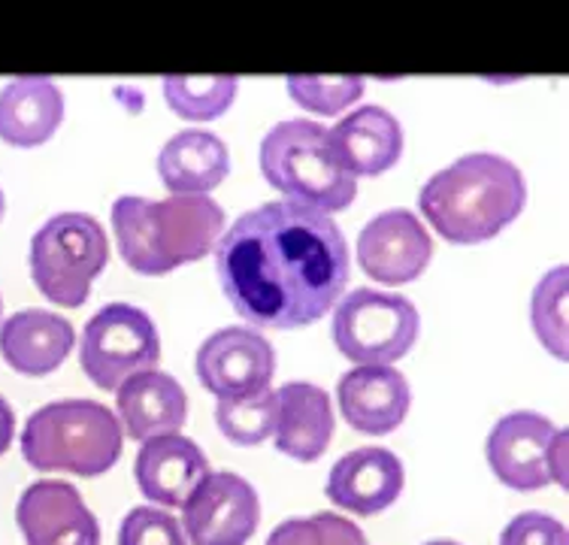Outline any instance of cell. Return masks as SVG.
I'll list each match as a JSON object with an SVG mask.
<instances>
[{
	"instance_id": "cell-15",
	"label": "cell",
	"mask_w": 569,
	"mask_h": 545,
	"mask_svg": "<svg viewBox=\"0 0 569 545\" xmlns=\"http://www.w3.org/2000/svg\"><path fill=\"white\" fill-rule=\"evenodd\" d=\"M403 460L391 448L363 446L342 455L328 476V497L355 515H376L397 503L403 490Z\"/></svg>"
},
{
	"instance_id": "cell-10",
	"label": "cell",
	"mask_w": 569,
	"mask_h": 545,
	"mask_svg": "<svg viewBox=\"0 0 569 545\" xmlns=\"http://www.w3.org/2000/svg\"><path fill=\"white\" fill-rule=\"evenodd\" d=\"M198 376L216 397H242L270 388L276 373V349L254 327H221L198 349Z\"/></svg>"
},
{
	"instance_id": "cell-25",
	"label": "cell",
	"mask_w": 569,
	"mask_h": 545,
	"mask_svg": "<svg viewBox=\"0 0 569 545\" xmlns=\"http://www.w3.org/2000/svg\"><path fill=\"white\" fill-rule=\"evenodd\" d=\"M567 285L569 272L563 264L551 267L533 288L530 300V321L537 330L539 343L558 360H567L569 334H567Z\"/></svg>"
},
{
	"instance_id": "cell-22",
	"label": "cell",
	"mask_w": 569,
	"mask_h": 545,
	"mask_svg": "<svg viewBox=\"0 0 569 545\" xmlns=\"http://www.w3.org/2000/svg\"><path fill=\"white\" fill-rule=\"evenodd\" d=\"M230 170L228 146L219 133L188 128L173 133L158 152V176L170 195H209Z\"/></svg>"
},
{
	"instance_id": "cell-7",
	"label": "cell",
	"mask_w": 569,
	"mask_h": 545,
	"mask_svg": "<svg viewBox=\"0 0 569 545\" xmlns=\"http://www.w3.org/2000/svg\"><path fill=\"white\" fill-rule=\"evenodd\" d=\"M412 300L379 288H355L333 306V343L355 364H395L416 346Z\"/></svg>"
},
{
	"instance_id": "cell-17",
	"label": "cell",
	"mask_w": 569,
	"mask_h": 545,
	"mask_svg": "<svg viewBox=\"0 0 569 545\" xmlns=\"http://www.w3.org/2000/svg\"><path fill=\"white\" fill-rule=\"evenodd\" d=\"M328 140L337 161L342 164V170H349L355 179L385 174L403 155L400 121L376 103L342 116L333 128H328Z\"/></svg>"
},
{
	"instance_id": "cell-28",
	"label": "cell",
	"mask_w": 569,
	"mask_h": 545,
	"mask_svg": "<svg viewBox=\"0 0 569 545\" xmlns=\"http://www.w3.org/2000/svg\"><path fill=\"white\" fill-rule=\"evenodd\" d=\"M119 545H188L182 524L158 506H137L121 518Z\"/></svg>"
},
{
	"instance_id": "cell-11",
	"label": "cell",
	"mask_w": 569,
	"mask_h": 545,
	"mask_svg": "<svg viewBox=\"0 0 569 545\" xmlns=\"http://www.w3.org/2000/svg\"><path fill=\"white\" fill-rule=\"evenodd\" d=\"M433 258V240L409 209H385L358 234V261L372 283L406 285Z\"/></svg>"
},
{
	"instance_id": "cell-12",
	"label": "cell",
	"mask_w": 569,
	"mask_h": 545,
	"mask_svg": "<svg viewBox=\"0 0 569 545\" xmlns=\"http://www.w3.org/2000/svg\"><path fill=\"white\" fill-rule=\"evenodd\" d=\"M16 522L28 545H100L98 518L70 482L28 485L16 506Z\"/></svg>"
},
{
	"instance_id": "cell-20",
	"label": "cell",
	"mask_w": 569,
	"mask_h": 545,
	"mask_svg": "<svg viewBox=\"0 0 569 545\" xmlns=\"http://www.w3.org/2000/svg\"><path fill=\"white\" fill-rule=\"evenodd\" d=\"M276 448L295 460H318L333 439V406L312 382H284L276 392Z\"/></svg>"
},
{
	"instance_id": "cell-30",
	"label": "cell",
	"mask_w": 569,
	"mask_h": 545,
	"mask_svg": "<svg viewBox=\"0 0 569 545\" xmlns=\"http://www.w3.org/2000/svg\"><path fill=\"white\" fill-rule=\"evenodd\" d=\"M567 455H569L567 430H558V434L551 436V443H548L546 467H548V479L555 482V485H560V488H567V485H569Z\"/></svg>"
},
{
	"instance_id": "cell-13",
	"label": "cell",
	"mask_w": 569,
	"mask_h": 545,
	"mask_svg": "<svg viewBox=\"0 0 569 545\" xmlns=\"http://www.w3.org/2000/svg\"><path fill=\"white\" fill-rule=\"evenodd\" d=\"M558 434L551 418L533 409L506 413L488 434L485 455L493 476L515 490H539L548 482V443Z\"/></svg>"
},
{
	"instance_id": "cell-1",
	"label": "cell",
	"mask_w": 569,
	"mask_h": 545,
	"mask_svg": "<svg viewBox=\"0 0 569 545\" xmlns=\"http://www.w3.org/2000/svg\"><path fill=\"white\" fill-rule=\"evenodd\" d=\"M221 291L258 327L312 325L337 306L351 276L340 225L295 200L242 212L219 237Z\"/></svg>"
},
{
	"instance_id": "cell-6",
	"label": "cell",
	"mask_w": 569,
	"mask_h": 545,
	"mask_svg": "<svg viewBox=\"0 0 569 545\" xmlns=\"http://www.w3.org/2000/svg\"><path fill=\"white\" fill-rule=\"evenodd\" d=\"M110 261V240L88 212H58L31 237L33 285L58 306H82Z\"/></svg>"
},
{
	"instance_id": "cell-24",
	"label": "cell",
	"mask_w": 569,
	"mask_h": 545,
	"mask_svg": "<svg viewBox=\"0 0 569 545\" xmlns=\"http://www.w3.org/2000/svg\"><path fill=\"white\" fill-rule=\"evenodd\" d=\"M164 98L173 112L191 121H212L233 103L237 77H164Z\"/></svg>"
},
{
	"instance_id": "cell-4",
	"label": "cell",
	"mask_w": 569,
	"mask_h": 545,
	"mask_svg": "<svg viewBox=\"0 0 569 545\" xmlns=\"http://www.w3.org/2000/svg\"><path fill=\"white\" fill-rule=\"evenodd\" d=\"M124 443L119 415L86 397L40 406L28 415L22 455L40 473H73L94 479L116 467Z\"/></svg>"
},
{
	"instance_id": "cell-23",
	"label": "cell",
	"mask_w": 569,
	"mask_h": 545,
	"mask_svg": "<svg viewBox=\"0 0 569 545\" xmlns=\"http://www.w3.org/2000/svg\"><path fill=\"white\" fill-rule=\"evenodd\" d=\"M276 413H279L276 392L273 388H261V392L242 394V397H219L216 422H219L221 434L228 436L230 443L258 446V443L273 436Z\"/></svg>"
},
{
	"instance_id": "cell-19",
	"label": "cell",
	"mask_w": 569,
	"mask_h": 545,
	"mask_svg": "<svg viewBox=\"0 0 569 545\" xmlns=\"http://www.w3.org/2000/svg\"><path fill=\"white\" fill-rule=\"evenodd\" d=\"M77 343V330L52 309H19L0 325V355L12 370L46 376L58 370Z\"/></svg>"
},
{
	"instance_id": "cell-27",
	"label": "cell",
	"mask_w": 569,
	"mask_h": 545,
	"mask_svg": "<svg viewBox=\"0 0 569 545\" xmlns=\"http://www.w3.org/2000/svg\"><path fill=\"white\" fill-rule=\"evenodd\" d=\"M288 95L316 116H340L363 95V77H309L295 73L288 77Z\"/></svg>"
},
{
	"instance_id": "cell-26",
	"label": "cell",
	"mask_w": 569,
	"mask_h": 545,
	"mask_svg": "<svg viewBox=\"0 0 569 545\" xmlns=\"http://www.w3.org/2000/svg\"><path fill=\"white\" fill-rule=\"evenodd\" d=\"M267 545H367L363 531L337 513L288 518L267 536Z\"/></svg>"
},
{
	"instance_id": "cell-14",
	"label": "cell",
	"mask_w": 569,
	"mask_h": 545,
	"mask_svg": "<svg viewBox=\"0 0 569 545\" xmlns=\"http://www.w3.org/2000/svg\"><path fill=\"white\" fill-rule=\"evenodd\" d=\"M337 400L355 430L382 436L403 425L412 388L395 364H358L337 382Z\"/></svg>"
},
{
	"instance_id": "cell-31",
	"label": "cell",
	"mask_w": 569,
	"mask_h": 545,
	"mask_svg": "<svg viewBox=\"0 0 569 545\" xmlns=\"http://www.w3.org/2000/svg\"><path fill=\"white\" fill-rule=\"evenodd\" d=\"M12 434H16V413H12V406L0 397V455L10 448Z\"/></svg>"
},
{
	"instance_id": "cell-21",
	"label": "cell",
	"mask_w": 569,
	"mask_h": 545,
	"mask_svg": "<svg viewBox=\"0 0 569 545\" xmlns=\"http://www.w3.org/2000/svg\"><path fill=\"white\" fill-rule=\"evenodd\" d=\"M64 119V95L49 77H16L0 88V140L40 146Z\"/></svg>"
},
{
	"instance_id": "cell-32",
	"label": "cell",
	"mask_w": 569,
	"mask_h": 545,
	"mask_svg": "<svg viewBox=\"0 0 569 545\" xmlns=\"http://www.w3.org/2000/svg\"><path fill=\"white\" fill-rule=\"evenodd\" d=\"M425 545H460V543H455V539H430V543Z\"/></svg>"
},
{
	"instance_id": "cell-33",
	"label": "cell",
	"mask_w": 569,
	"mask_h": 545,
	"mask_svg": "<svg viewBox=\"0 0 569 545\" xmlns=\"http://www.w3.org/2000/svg\"><path fill=\"white\" fill-rule=\"evenodd\" d=\"M0 216H3V191H0Z\"/></svg>"
},
{
	"instance_id": "cell-29",
	"label": "cell",
	"mask_w": 569,
	"mask_h": 545,
	"mask_svg": "<svg viewBox=\"0 0 569 545\" xmlns=\"http://www.w3.org/2000/svg\"><path fill=\"white\" fill-rule=\"evenodd\" d=\"M500 545H569V536L563 522H558L555 515L530 509L506 524Z\"/></svg>"
},
{
	"instance_id": "cell-16",
	"label": "cell",
	"mask_w": 569,
	"mask_h": 545,
	"mask_svg": "<svg viewBox=\"0 0 569 545\" xmlns=\"http://www.w3.org/2000/svg\"><path fill=\"white\" fill-rule=\"evenodd\" d=\"M209 460L194 439L182 434H164L146 439L137 452L133 476L142 497L161 506H186L200 482L207 479Z\"/></svg>"
},
{
	"instance_id": "cell-18",
	"label": "cell",
	"mask_w": 569,
	"mask_h": 545,
	"mask_svg": "<svg viewBox=\"0 0 569 545\" xmlns=\"http://www.w3.org/2000/svg\"><path fill=\"white\" fill-rule=\"evenodd\" d=\"M121 430L131 439L179 434L188 418V394L164 370H142L116 388Z\"/></svg>"
},
{
	"instance_id": "cell-9",
	"label": "cell",
	"mask_w": 569,
	"mask_h": 545,
	"mask_svg": "<svg viewBox=\"0 0 569 545\" xmlns=\"http://www.w3.org/2000/svg\"><path fill=\"white\" fill-rule=\"evenodd\" d=\"M261 522L252 482L240 473H209L182 506V531L191 545H246Z\"/></svg>"
},
{
	"instance_id": "cell-8",
	"label": "cell",
	"mask_w": 569,
	"mask_h": 545,
	"mask_svg": "<svg viewBox=\"0 0 569 545\" xmlns=\"http://www.w3.org/2000/svg\"><path fill=\"white\" fill-rule=\"evenodd\" d=\"M161 358V337L152 316L131 304L100 306L82 327L79 364L103 392H116L121 382L142 370H154Z\"/></svg>"
},
{
	"instance_id": "cell-2",
	"label": "cell",
	"mask_w": 569,
	"mask_h": 545,
	"mask_svg": "<svg viewBox=\"0 0 569 545\" xmlns=\"http://www.w3.org/2000/svg\"><path fill=\"white\" fill-rule=\"evenodd\" d=\"M525 174L503 155L470 152L430 176L418 191L421 216L449 242H485L521 216Z\"/></svg>"
},
{
	"instance_id": "cell-5",
	"label": "cell",
	"mask_w": 569,
	"mask_h": 545,
	"mask_svg": "<svg viewBox=\"0 0 569 545\" xmlns=\"http://www.w3.org/2000/svg\"><path fill=\"white\" fill-rule=\"evenodd\" d=\"M261 174L284 200L318 212H340L358 195V179L342 170L328 128L312 119L276 121L261 140Z\"/></svg>"
},
{
	"instance_id": "cell-3",
	"label": "cell",
	"mask_w": 569,
	"mask_h": 545,
	"mask_svg": "<svg viewBox=\"0 0 569 545\" xmlns=\"http://www.w3.org/2000/svg\"><path fill=\"white\" fill-rule=\"evenodd\" d=\"M112 234L121 258L142 276L207 258L224 234V212L209 195H170L164 200L124 195L112 204Z\"/></svg>"
}]
</instances>
